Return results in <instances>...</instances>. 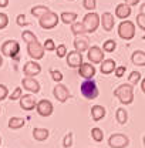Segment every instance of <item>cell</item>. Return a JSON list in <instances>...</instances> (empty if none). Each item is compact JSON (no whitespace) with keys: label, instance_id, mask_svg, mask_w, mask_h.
Wrapping results in <instances>:
<instances>
[{"label":"cell","instance_id":"1","mask_svg":"<svg viewBox=\"0 0 145 148\" xmlns=\"http://www.w3.org/2000/svg\"><path fill=\"white\" fill-rule=\"evenodd\" d=\"M114 95L120 100V103L121 104H132V101H134V86L132 84H121V86H118L115 90H114Z\"/></svg>","mask_w":145,"mask_h":148},{"label":"cell","instance_id":"2","mask_svg":"<svg viewBox=\"0 0 145 148\" xmlns=\"http://www.w3.org/2000/svg\"><path fill=\"white\" fill-rule=\"evenodd\" d=\"M0 51H1V56H4V57H10V58L18 60L20 44H18V41H16V40H6L1 44Z\"/></svg>","mask_w":145,"mask_h":148},{"label":"cell","instance_id":"3","mask_svg":"<svg viewBox=\"0 0 145 148\" xmlns=\"http://www.w3.org/2000/svg\"><path fill=\"white\" fill-rule=\"evenodd\" d=\"M118 36L122 40L129 41L135 37V24L131 20H122L118 26Z\"/></svg>","mask_w":145,"mask_h":148},{"label":"cell","instance_id":"4","mask_svg":"<svg viewBox=\"0 0 145 148\" xmlns=\"http://www.w3.org/2000/svg\"><path fill=\"white\" fill-rule=\"evenodd\" d=\"M80 91L83 94V97H85L87 100H95L100 95V90L95 84V81L91 80H85L81 86H80Z\"/></svg>","mask_w":145,"mask_h":148},{"label":"cell","instance_id":"5","mask_svg":"<svg viewBox=\"0 0 145 148\" xmlns=\"http://www.w3.org/2000/svg\"><path fill=\"white\" fill-rule=\"evenodd\" d=\"M83 26H84V30L85 33H94L98 26H100V16L95 13V12H88L84 18H83Z\"/></svg>","mask_w":145,"mask_h":148},{"label":"cell","instance_id":"6","mask_svg":"<svg viewBox=\"0 0 145 148\" xmlns=\"http://www.w3.org/2000/svg\"><path fill=\"white\" fill-rule=\"evenodd\" d=\"M58 21H60V16H57V13L51 12V10L38 18V24H40V27L44 29V30H51V29H54L55 26L58 24Z\"/></svg>","mask_w":145,"mask_h":148},{"label":"cell","instance_id":"7","mask_svg":"<svg viewBox=\"0 0 145 148\" xmlns=\"http://www.w3.org/2000/svg\"><path fill=\"white\" fill-rule=\"evenodd\" d=\"M108 145H109V148H127L129 145V138H128L125 134L115 132V134L109 135Z\"/></svg>","mask_w":145,"mask_h":148},{"label":"cell","instance_id":"8","mask_svg":"<svg viewBox=\"0 0 145 148\" xmlns=\"http://www.w3.org/2000/svg\"><path fill=\"white\" fill-rule=\"evenodd\" d=\"M88 53H87V58H88V61H90L91 64H101L103 63V60H104V50L101 49V47H98V46H91L88 47V50H87Z\"/></svg>","mask_w":145,"mask_h":148},{"label":"cell","instance_id":"9","mask_svg":"<svg viewBox=\"0 0 145 148\" xmlns=\"http://www.w3.org/2000/svg\"><path fill=\"white\" fill-rule=\"evenodd\" d=\"M27 53L29 56L33 58V60H41L43 57H44V47H43V44L41 43H38V41H31V43H29L27 44Z\"/></svg>","mask_w":145,"mask_h":148},{"label":"cell","instance_id":"10","mask_svg":"<svg viewBox=\"0 0 145 148\" xmlns=\"http://www.w3.org/2000/svg\"><path fill=\"white\" fill-rule=\"evenodd\" d=\"M36 111H37V114L41 115V117H50L53 114V111H54L53 103L50 100L43 98V100H40L36 104Z\"/></svg>","mask_w":145,"mask_h":148},{"label":"cell","instance_id":"11","mask_svg":"<svg viewBox=\"0 0 145 148\" xmlns=\"http://www.w3.org/2000/svg\"><path fill=\"white\" fill-rule=\"evenodd\" d=\"M53 95L55 97V100H57L58 103H66V101L71 97L70 90L67 88V86H64V84H61V83H57V84H55V87L53 88Z\"/></svg>","mask_w":145,"mask_h":148},{"label":"cell","instance_id":"12","mask_svg":"<svg viewBox=\"0 0 145 148\" xmlns=\"http://www.w3.org/2000/svg\"><path fill=\"white\" fill-rule=\"evenodd\" d=\"M23 73L26 77H36L41 73V66L37 63L36 60H31V61H27L23 67Z\"/></svg>","mask_w":145,"mask_h":148},{"label":"cell","instance_id":"13","mask_svg":"<svg viewBox=\"0 0 145 148\" xmlns=\"http://www.w3.org/2000/svg\"><path fill=\"white\" fill-rule=\"evenodd\" d=\"M66 58H67L68 67H71V69H78L83 64V54L80 51H77V50L68 51L67 56H66Z\"/></svg>","mask_w":145,"mask_h":148},{"label":"cell","instance_id":"14","mask_svg":"<svg viewBox=\"0 0 145 148\" xmlns=\"http://www.w3.org/2000/svg\"><path fill=\"white\" fill-rule=\"evenodd\" d=\"M20 107H21V110L24 111H31L36 108V98H34V95H31V94H23L21 97H20Z\"/></svg>","mask_w":145,"mask_h":148},{"label":"cell","instance_id":"15","mask_svg":"<svg viewBox=\"0 0 145 148\" xmlns=\"http://www.w3.org/2000/svg\"><path fill=\"white\" fill-rule=\"evenodd\" d=\"M21 86H23L24 90L33 92V94L40 92V83L37 81L34 77H24V78L21 80Z\"/></svg>","mask_w":145,"mask_h":148},{"label":"cell","instance_id":"16","mask_svg":"<svg viewBox=\"0 0 145 148\" xmlns=\"http://www.w3.org/2000/svg\"><path fill=\"white\" fill-rule=\"evenodd\" d=\"M95 73H97V70H95L94 64H91V63H83V64L78 67L80 77H83V78H85V80H91V78L95 75Z\"/></svg>","mask_w":145,"mask_h":148},{"label":"cell","instance_id":"17","mask_svg":"<svg viewBox=\"0 0 145 148\" xmlns=\"http://www.w3.org/2000/svg\"><path fill=\"white\" fill-rule=\"evenodd\" d=\"M72 44H74V50H77V51H80V53H84V51H87L88 47H90V40H88V37L81 34V36H75Z\"/></svg>","mask_w":145,"mask_h":148},{"label":"cell","instance_id":"18","mask_svg":"<svg viewBox=\"0 0 145 148\" xmlns=\"http://www.w3.org/2000/svg\"><path fill=\"white\" fill-rule=\"evenodd\" d=\"M100 24L103 26V29L105 32H112L114 26H115V18L114 14H111L109 12L103 13V16H100Z\"/></svg>","mask_w":145,"mask_h":148},{"label":"cell","instance_id":"19","mask_svg":"<svg viewBox=\"0 0 145 148\" xmlns=\"http://www.w3.org/2000/svg\"><path fill=\"white\" fill-rule=\"evenodd\" d=\"M115 67H117L115 60H112V58H104L103 63H101V66H100V71L104 74V75H108V74L114 73Z\"/></svg>","mask_w":145,"mask_h":148},{"label":"cell","instance_id":"20","mask_svg":"<svg viewBox=\"0 0 145 148\" xmlns=\"http://www.w3.org/2000/svg\"><path fill=\"white\" fill-rule=\"evenodd\" d=\"M131 16V6H128L125 3H120L117 7H115V17L121 18V20H125Z\"/></svg>","mask_w":145,"mask_h":148},{"label":"cell","instance_id":"21","mask_svg":"<svg viewBox=\"0 0 145 148\" xmlns=\"http://www.w3.org/2000/svg\"><path fill=\"white\" fill-rule=\"evenodd\" d=\"M105 114H107V110H105V107H103V106H92L91 107V118H92V121H95V123H98L100 120H103L104 117H105Z\"/></svg>","mask_w":145,"mask_h":148},{"label":"cell","instance_id":"22","mask_svg":"<svg viewBox=\"0 0 145 148\" xmlns=\"http://www.w3.org/2000/svg\"><path fill=\"white\" fill-rule=\"evenodd\" d=\"M49 135H50V131L47 128H40V127H36V128H33V138L36 140V141H46L47 138H49Z\"/></svg>","mask_w":145,"mask_h":148},{"label":"cell","instance_id":"23","mask_svg":"<svg viewBox=\"0 0 145 148\" xmlns=\"http://www.w3.org/2000/svg\"><path fill=\"white\" fill-rule=\"evenodd\" d=\"M131 61H132V64L140 66V67L145 66V53H144V51H141V50L134 51V53H132V56H131Z\"/></svg>","mask_w":145,"mask_h":148},{"label":"cell","instance_id":"24","mask_svg":"<svg viewBox=\"0 0 145 148\" xmlns=\"http://www.w3.org/2000/svg\"><path fill=\"white\" fill-rule=\"evenodd\" d=\"M9 128L10 130H18V128H23L26 125V120L21 118V117H12L9 120Z\"/></svg>","mask_w":145,"mask_h":148},{"label":"cell","instance_id":"25","mask_svg":"<svg viewBox=\"0 0 145 148\" xmlns=\"http://www.w3.org/2000/svg\"><path fill=\"white\" fill-rule=\"evenodd\" d=\"M77 17H78V14L74 12H63L60 14V20L64 24H72L74 21H77Z\"/></svg>","mask_w":145,"mask_h":148},{"label":"cell","instance_id":"26","mask_svg":"<svg viewBox=\"0 0 145 148\" xmlns=\"http://www.w3.org/2000/svg\"><path fill=\"white\" fill-rule=\"evenodd\" d=\"M31 14L34 16L36 18H40L41 16H44L46 13H49L50 12V9L47 7V6H41V4H38V6H34V7H31Z\"/></svg>","mask_w":145,"mask_h":148},{"label":"cell","instance_id":"27","mask_svg":"<svg viewBox=\"0 0 145 148\" xmlns=\"http://www.w3.org/2000/svg\"><path fill=\"white\" fill-rule=\"evenodd\" d=\"M115 118H117V121H118V124H121V125H125L128 121V112L125 108H118V110L115 111Z\"/></svg>","mask_w":145,"mask_h":148},{"label":"cell","instance_id":"28","mask_svg":"<svg viewBox=\"0 0 145 148\" xmlns=\"http://www.w3.org/2000/svg\"><path fill=\"white\" fill-rule=\"evenodd\" d=\"M71 26V33L74 36H81V34H85V30H84V26H83V23H80V21H74Z\"/></svg>","mask_w":145,"mask_h":148},{"label":"cell","instance_id":"29","mask_svg":"<svg viewBox=\"0 0 145 148\" xmlns=\"http://www.w3.org/2000/svg\"><path fill=\"white\" fill-rule=\"evenodd\" d=\"M91 138L95 141V143H101L104 140V131L98 127H94L91 128Z\"/></svg>","mask_w":145,"mask_h":148},{"label":"cell","instance_id":"30","mask_svg":"<svg viewBox=\"0 0 145 148\" xmlns=\"http://www.w3.org/2000/svg\"><path fill=\"white\" fill-rule=\"evenodd\" d=\"M115 49H117V41L112 40V38H109V40H107V41H104V44H103V50H104V53H112Z\"/></svg>","mask_w":145,"mask_h":148},{"label":"cell","instance_id":"31","mask_svg":"<svg viewBox=\"0 0 145 148\" xmlns=\"http://www.w3.org/2000/svg\"><path fill=\"white\" fill-rule=\"evenodd\" d=\"M21 38H23V41H24V43H27V44L37 40L36 34H34L33 32H30V30H24V32L21 33Z\"/></svg>","mask_w":145,"mask_h":148},{"label":"cell","instance_id":"32","mask_svg":"<svg viewBox=\"0 0 145 148\" xmlns=\"http://www.w3.org/2000/svg\"><path fill=\"white\" fill-rule=\"evenodd\" d=\"M140 81H141V73H140V71H132V73L128 75V83H129V84L137 86Z\"/></svg>","mask_w":145,"mask_h":148},{"label":"cell","instance_id":"33","mask_svg":"<svg viewBox=\"0 0 145 148\" xmlns=\"http://www.w3.org/2000/svg\"><path fill=\"white\" fill-rule=\"evenodd\" d=\"M83 7L88 12H94L97 9V0H83Z\"/></svg>","mask_w":145,"mask_h":148},{"label":"cell","instance_id":"34","mask_svg":"<svg viewBox=\"0 0 145 148\" xmlns=\"http://www.w3.org/2000/svg\"><path fill=\"white\" fill-rule=\"evenodd\" d=\"M43 47H44V50L46 51H54L55 50V43H54V40L53 38H47L44 43H43Z\"/></svg>","mask_w":145,"mask_h":148},{"label":"cell","instance_id":"35","mask_svg":"<svg viewBox=\"0 0 145 148\" xmlns=\"http://www.w3.org/2000/svg\"><path fill=\"white\" fill-rule=\"evenodd\" d=\"M55 54L58 58H63V57H66L67 56V47H66V44H60V46H57L55 47Z\"/></svg>","mask_w":145,"mask_h":148},{"label":"cell","instance_id":"36","mask_svg":"<svg viewBox=\"0 0 145 148\" xmlns=\"http://www.w3.org/2000/svg\"><path fill=\"white\" fill-rule=\"evenodd\" d=\"M72 138H74V134H72V132L66 134V137L63 138V147H64V148H71V145H72Z\"/></svg>","mask_w":145,"mask_h":148},{"label":"cell","instance_id":"37","mask_svg":"<svg viewBox=\"0 0 145 148\" xmlns=\"http://www.w3.org/2000/svg\"><path fill=\"white\" fill-rule=\"evenodd\" d=\"M9 24V16L6 13H0V30L6 29Z\"/></svg>","mask_w":145,"mask_h":148},{"label":"cell","instance_id":"38","mask_svg":"<svg viewBox=\"0 0 145 148\" xmlns=\"http://www.w3.org/2000/svg\"><path fill=\"white\" fill-rule=\"evenodd\" d=\"M21 95H23V91H21V87H17V88H16L14 91L12 92V94H10V97H9V98H10L12 101H16V100H20V97H21Z\"/></svg>","mask_w":145,"mask_h":148},{"label":"cell","instance_id":"39","mask_svg":"<svg viewBox=\"0 0 145 148\" xmlns=\"http://www.w3.org/2000/svg\"><path fill=\"white\" fill-rule=\"evenodd\" d=\"M125 71H127V67H125V66H118V67H115V70H114V74H115V77L121 78V77H124Z\"/></svg>","mask_w":145,"mask_h":148},{"label":"cell","instance_id":"40","mask_svg":"<svg viewBox=\"0 0 145 148\" xmlns=\"http://www.w3.org/2000/svg\"><path fill=\"white\" fill-rule=\"evenodd\" d=\"M50 74H51V78L54 80L55 83H61V81H63V74H61V71L51 70V71H50Z\"/></svg>","mask_w":145,"mask_h":148},{"label":"cell","instance_id":"41","mask_svg":"<svg viewBox=\"0 0 145 148\" xmlns=\"http://www.w3.org/2000/svg\"><path fill=\"white\" fill-rule=\"evenodd\" d=\"M137 26L141 29V30H145V16L138 13L137 14Z\"/></svg>","mask_w":145,"mask_h":148},{"label":"cell","instance_id":"42","mask_svg":"<svg viewBox=\"0 0 145 148\" xmlns=\"http://www.w3.org/2000/svg\"><path fill=\"white\" fill-rule=\"evenodd\" d=\"M9 95V88L4 86V84H0V101L6 100Z\"/></svg>","mask_w":145,"mask_h":148},{"label":"cell","instance_id":"43","mask_svg":"<svg viewBox=\"0 0 145 148\" xmlns=\"http://www.w3.org/2000/svg\"><path fill=\"white\" fill-rule=\"evenodd\" d=\"M24 18H26V16H24V14H18L17 20H16L18 26H21V27H23V26H30V23H29V21H26Z\"/></svg>","mask_w":145,"mask_h":148},{"label":"cell","instance_id":"44","mask_svg":"<svg viewBox=\"0 0 145 148\" xmlns=\"http://www.w3.org/2000/svg\"><path fill=\"white\" fill-rule=\"evenodd\" d=\"M124 3L132 7V6H137V4L140 3V0H124Z\"/></svg>","mask_w":145,"mask_h":148},{"label":"cell","instance_id":"45","mask_svg":"<svg viewBox=\"0 0 145 148\" xmlns=\"http://www.w3.org/2000/svg\"><path fill=\"white\" fill-rule=\"evenodd\" d=\"M9 6V0H0V7H7Z\"/></svg>","mask_w":145,"mask_h":148},{"label":"cell","instance_id":"46","mask_svg":"<svg viewBox=\"0 0 145 148\" xmlns=\"http://www.w3.org/2000/svg\"><path fill=\"white\" fill-rule=\"evenodd\" d=\"M140 13L145 16V3H144V4H141V7H140Z\"/></svg>","mask_w":145,"mask_h":148},{"label":"cell","instance_id":"47","mask_svg":"<svg viewBox=\"0 0 145 148\" xmlns=\"http://www.w3.org/2000/svg\"><path fill=\"white\" fill-rule=\"evenodd\" d=\"M141 90H142V92L145 94V78L141 81Z\"/></svg>","mask_w":145,"mask_h":148},{"label":"cell","instance_id":"48","mask_svg":"<svg viewBox=\"0 0 145 148\" xmlns=\"http://www.w3.org/2000/svg\"><path fill=\"white\" fill-rule=\"evenodd\" d=\"M1 66H3V56L0 54V67H1Z\"/></svg>","mask_w":145,"mask_h":148},{"label":"cell","instance_id":"49","mask_svg":"<svg viewBox=\"0 0 145 148\" xmlns=\"http://www.w3.org/2000/svg\"><path fill=\"white\" fill-rule=\"evenodd\" d=\"M142 143H144V147H145V135H144V138H142Z\"/></svg>","mask_w":145,"mask_h":148},{"label":"cell","instance_id":"50","mask_svg":"<svg viewBox=\"0 0 145 148\" xmlns=\"http://www.w3.org/2000/svg\"><path fill=\"white\" fill-rule=\"evenodd\" d=\"M0 144H1V137H0Z\"/></svg>","mask_w":145,"mask_h":148},{"label":"cell","instance_id":"51","mask_svg":"<svg viewBox=\"0 0 145 148\" xmlns=\"http://www.w3.org/2000/svg\"><path fill=\"white\" fill-rule=\"evenodd\" d=\"M142 38H144V40H145V36H144V37H142Z\"/></svg>","mask_w":145,"mask_h":148},{"label":"cell","instance_id":"52","mask_svg":"<svg viewBox=\"0 0 145 148\" xmlns=\"http://www.w3.org/2000/svg\"><path fill=\"white\" fill-rule=\"evenodd\" d=\"M0 112H1V108H0Z\"/></svg>","mask_w":145,"mask_h":148},{"label":"cell","instance_id":"53","mask_svg":"<svg viewBox=\"0 0 145 148\" xmlns=\"http://www.w3.org/2000/svg\"><path fill=\"white\" fill-rule=\"evenodd\" d=\"M70 1H72V0H70Z\"/></svg>","mask_w":145,"mask_h":148}]
</instances>
